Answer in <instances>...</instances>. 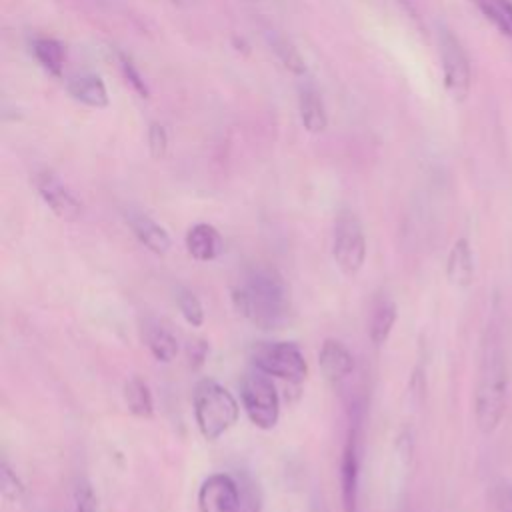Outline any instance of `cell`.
<instances>
[{
    "instance_id": "cell-5",
    "label": "cell",
    "mask_w": 512,
    "mask_h": 512,
    "mask_svg": "<svg viewBox=\"0 0 512 512\" xmlns=\"http://www.w3.org/2000/svg\"><path fill=\"white\" fill-rule=\"evenodd\" d=\"M240 400L248 420L260 430H272L280 418V396L268 374L252 368L240 384Z\"/></svg>"
},
{
    "instance_id": "cell-30",
    "label": "cell",
    "mask_w": 512,
    "mask_h": 512,
    "mask_svg": "<svg viewBox=\"0 0 512 512\" xmlns=\"http://www.w3.org/2000/svg\"><path fill=\"white\" fill-rule=\"evenodd\" d=\"M172 4H176V6H190V4H194L196 0H170Z\"/></svg>"
},
{
    "instance_id": "cell-31",
    "label": "cell",
    "mask_w": 512,
    "mask_h": 512,
    "mask_svg": "<svg viewBox=\"0 0 512 512\" xmlns=\"http://www.w3.org/2000/svg\"><path fill=\"white\" fill-rule=\"evenodd\" d=\"M310 512H328V510H326V506H324V504H314Z\"/></svg>"
},
{
    "instance_id": "cell-2",
    "label": "cell",
    "mask_w": 512,
    "mask_h": 512,
    "mask_svg": "<svg viewBox=\"0 0 512 512\" xmlns=\"http://www.w3.org/2000/svg\"><path fill=\"white\" fill-rule=\"evenodd\" d=\"M232 304L254 326L272 330L286 318L288 288L274 268L254 266L232 288Z\"/></svg>"
},
{
    "instance_id": "cell-8",
    "label": "cell",
    "mask_w": 512,
    "mask_h": 512,
    "mask_svg": "<svg viewBox=\"0 0 512 512\" xmlns=\"http://www.w3.org/2000/svg\"><path fill=\"white\" fill-rule=\"evenodd\" d=\"M198 512H240L238 480L226 472L204 478L196 496Z\"/></svg>"
},
{
    "instance_id": "cell-1",
    "label": "cell",
    "mask_w": 512,
    "mask_h": 512,
    "mask_svg": "<svg viewBox=\"0 0 512 512\" xmlns=\"http://www.w3.org/2000/svg\"><path fill=\"white\" fill-rule=\"evenodd\" d=\"M508 400V364L498 324L486 326L474 386V420L482 434H492L500 426Z\"/></svg>"
},
{
    "instance_id": "cell-3",
    "label": "cell",
    "mask_w": 512,
    "mask_h": 512,
    "mask_svg": "<svg viewBox=\"0 0 512 512\" xmlns=\"http://www.w3.org/2000/svg\"><path fill=\"white\" fill-rule=\"evenodd\" d=\"M192 408L196 426L206 440H218L238 422L240 416L238 400L212 378H202L196 382L192 392Z\"/></svg>"
},
{
    "instance_id": "cell-26",
    "label": "cell",
    "mask_w": 512,
    "mask_h": 512,
    "mask_svg": "<svg viewBox=\"0 0 512 512\" xmlns=\"http://www.w3.org/2000/svg\"><path fill=\"white\" fill-rule=\"evenodd\" d=\"M238 486H240V512H260L262 496L256 482L246 474H242L238 480Z\"/></svg>"
},
{
    "instance_id": "cell-23",
    "label": "cell",
    "mask_w": 512,
    "mask_h": 512,
    "mask_svg": "<svg viewBox=\"0 0 512 512\" xmlns=\"http://www.w3.org/2000/svg\"><path fill=\"white\" fill-rule=\"evenodd\" d=\"M0 492L2 500L8 504H22L26 498V486L20 480V476L14 472V468L8 464V460H2L0 464Z\"/></svg>"
},
{
    "instance_id": "cell-4",
    "label": "cell",
    "mask_w": 512,
    "mask_h": 512,
    "mask_svg": "<svg viewBox=\"0 0 512 512\" xmlns=\"http://www.w3.org/2000/svg\"><path fill=\"white\" fill-rule=\"evenodd\" d=\"M250 362L252 368L288 380L292 384H300L308 374V364L294 342L286 340H270V342H256L250 348Z\"/></svg>"
},
{
    "instance_id": "cell-24",
    "label": "cell",
    "mask_w": 512,
    "mask_h": 512,
    "mask_svg": "<svg viewBox=\"0 0 512 512\" xmlns=\"http://www.w3.org/2000/svg\"><path fill=\"white\" fill-rule=\"evenodd\" d=\"M174 298H176V304H178V310H180L182 318L190 326H202L204 308H202V302L198 300V296L192 290H188L186 286H178L176 292H174Z\"/></svg>"
},
{
    "instance_id": "cell-11",
    "label": "cell",
    "mask_w": 512,
    "mask_h": 512,
    "mask_svg": "<svg viewBox=\"0 0 512 512\" xmlns=\"http://www.w3.org/2000/svg\"><path fill=\"white\" fill-rule=\"evenodd\" d=\"M126 222H128L132 234L138 238V242L142 246H146L150 252H154L158 256H164L170 250L172 240H170L166 228L160 226L148 214L138 212V210H130L126 214Z\"/></svg>"
},
{
    "instance_id": "cell-10",
    "label": "cell",
    "mask_w": 512,
    "mask_h": 512,
    "mask_svg": "<svg viewBox=\"0 0 512 512\" xmlns=\"http://www.w3.org/2000/svg\"><path fill=\"white\" fill-rule=\"evenodd\" d=\"M358 486H360V456L356 432L348 436L340 460V500L344 512H358Z\"/></svg>"
},
{
    "instance_id": "cell-32",
    "label": "cell",
    "mask_w": 512,
    "mask_h": 512,
    "mask_svg": "<svg viewBox=\"0 0 512 512\" xmlns=\"http://www.w3.org/2000/svg\"><path fill=\"white\" fill-rule=\"evenodd\" d=\"M248 2H260V0H248Z\"/></svg>"
},
{
    "instance_id": "cell-27",
    "label": "cell",
    "mask_w": 512,
    "mask_h": 512,
    "mask_svg": "<svg viewBox=\"0 0 512 512\" xmlns=\"http://www.w3.org/2000/svg\"><path fill=\"white\" fill-rule=\"evenodd\" d=\"M118 62H120V68H122V74L124 78L132 84V88L142 96V98H148V86L144 82V78L140 76V72L136 70V66L132 64V60L126 56V54H118Z\"/></svg>"
},
{
    "instance_id": "cell-29",
    "label": "cell",
    "mask_w": 512,
    "mask_h": 512,
    "mask_svg": "<svg viewBox=\"0 0 512 512\" xmlns=\"http://www.w3.org/2000/svg\"><path fill=\"white\" fill-rule=\"evenodd\" d=\"M492 500L500 512H512V484L500 482L492 490Z\"/></svg>"
},
{
    "instance_id": "cell-7",
    "label": "cell",
    "mask_w": 512,
    "mask_h": 512,
    "mask_svg": "<svg viewBox=\"0 0 512 512\" xmlns=\"http://www.w3.org/2000/svg\"><path fill=\"white\" fill-rule=\"evenodd\" d=\"M438 50L446 90L454 100H464L470 92V62L462 44L450 30L442 28L438 34Z\"/></svg>"
},
{
    "instance_id": "cell-12",
    "label": "cell",
    "mask_w": 512,
    "mask_h": 512,
    "mask_svg": "<svg viewBox=\"0 0 512 512\" xmlns=\"http://www.w3.org/2000/svg\"><path fill=\"white\" fill-rule=\"evenodd\" d=\"M318 364H320L324 378L332 384H338L352 374L354 356L340 340L328 338V340H324V344L318 352Z\"/></svg>"
},
{
    "instance_id": "cell-9",
    "label": "cell",
    "mask_w": 512,
    "mask_h": 512,
    "mask_svg": "<svg viewBox=\"0 0 512 512\" xmlns=\"http://www.w3.org/2000/svg\"><path fill=\"white\" fill-rule=\"evenodd\" d=\"M36 192L42 202L60 218V220H78L82 216V202L76 194L50 170H40L34 176Z\"/></svg>"
},
{
    "instance_id": "cell-15",
    "label": "cell",
    "mask_w": 512,
    "mask_h": 512,
    "mask_svg": "<svg viewBox=\"0 0 512 512\" xmlns=\"http://www.w3.org/2000/svg\"><path fill=\"white\" fill-rule=\"evenodd\" d=\"M68 94L90 108H106L108 106V90L100 76L96 74H74L66 80Z\"/></svg>"
},
{
    "instance_id": "cell-16",
    "label": "cell",
    "mask_w": 512,
    "mask_h": 512,
    "mask_svg": "<svg viewBox=\"0 0 512 512\" xmlns=\"http://www.w3.org/2000/svg\"><path fill=\"white\" fill-rule=\"evenodd\" d=\"M396 318H398L396 302L386 294L378 296L374 300L370 322H368V336L374 346L386 344V340L392 334V328L396 324Z\"/></svg>"
},
{
    "instance_id": "cell-17",
    "label": "cell",
    "mask_w": 512,
    "mask_h": 512,
    "mask_svg": "<svg viewBox=\"0 0 512 512\" xmlns=\"http://www.w3.org/2000/svg\"><path fill=\"white\" fill-rule=\"evenodd\" d=\"M142 340L146 344V348L150 350V354L158 360V362H172L178 354V340L176 336L160 322L156 320H148L142 326Z\"/></svg>"
},
{
    "instance_id": "cell-13",
    "label": "cell",
    "mask_w": 512,
    "mask_h": 512,
    "mask_svg": "<svg viewBox=\"0 0 512 512\" xmlns=\"http://www.w3.org/2000/svg\"><path fill=\"white\" fill-rule=\"evenodd\" d=\"M186 250L188 254L198 262H212L216 260L224 250V240L220 232L206 222L194 224L186 232Z\"/></svg>"
},
{
    "instance_id": "cell-25",
    "label": "cell",
    "mask_w": 512,
    "mask_h": 512,
    "mask_svg": "<svg viewBox=\"0 0 512 512\" xmlns=\"http://www.w3.org/2000/svg\"><path fill=\"white\" fill-rule=\"evenodd\" d=\"M74 512H98V498L92 484L86 478H78L72 492Z\"/></svg>"
},
{
    "instance_id": "cell-21",
    "label": "cell",
    "mask_w": 512,
    "mask_h": 512,
    "mask_svg": "<svg viewBox=\"0 0 512 512\" xmlns=\"http://www.w3.org/2000/svg\"><path fill=\"white\" fill-rule=\"evenodd\" d=\"M32 54L48 74H52L54 78L62 76L66 54H64V48L58 40H54V38H36L32 42Z\"/></svg>"
},
{
    "instance_id": "cell-18",
    "label": "cell",
    "mask_w": 512,
    "mask_h": 512,
    "mask_svg": "<svg viewBox=\"0 0 512 512\" xmlns=\"http://www.w3.org/2000/svg\"><path fill=\"white\" fill-rule=\"evenodd\" d=\"M298 110H300V120L304 128L312 134L326 130L328 126V114L324 108V102L320 94L312 86H302L300 96H298Z\"/></svg>"
},
{
    "instance_id": "cell-19",
    "label": "cell",
    "mask_w": 512,
    "mask_h": 512,
    "mask_svg": "<svg viewBox=\"0 0 512 512\" xmlns=\"http://www.w3.org/2000/svg\"><path fill=\"white\" fill-rule=\"evenodd\" d=\"M124 404L130 414L138 418H152L154 414V398L150 392V386L140 378L132 376L124 384Z\"/></svg>"
},
{
    "instance_id": "cell-14",
    "label": "cell",
    "mask_w": 512,
    "mask_h": 512,
    "mask_svg": "<svg viewBox=\"0 0 512 512\" xmlns=\"http://www.w3.org/2000/svg\"><path fill=\"white\" fill-rule=\"evenodd\" d=\"M446 278L456 288H468L474 280V254L468 238H458L446 258Z\"/></svg>"
},
{
    "instance_id": "cell-20",
    "label": "cell",
    "mask_w": 512,
    "mask_h": 512,
    "mask_svg": "<svg viewBox=\"0 0 512 512\" xmlns=\"http://www.w3.org/2000/svg\"><path fill=\"white\" fill-rule=\"evenodd\" d=\"M264 38L270 46V50L276 54V58L284 64L286 70H290L292 74H302L306 70L304 66V58L300 56L298 48L278 30L274 28H266L264 30Z\"/></svg>"
},
{
    "instance_id": "cell-28",
    "label": "cell",
    "mask_w": 512,
    "mask_h": 512,
    "mask_svg": "<svg viewBox=\"0 0 512 512\" xmlns=\"http://www.w3.org/2000/svg\"><path fill=\"white\" fill-rule=\"evenodd\" d=\"M148 150L152 158H162L168 150V134L158 122H152L148 128Z\"/></svg>"
},
{
    "instance_id": "cell-6",
    "label": "cell",
    "mask_w": 512,
    "mask_h": 512,
    "mask_svg": "<svg viewBox=\"0 0 512 512\" xmlns=\"http://www.w3.org/2000/svg\"><path fill=\"white\" fill-rule=\"evenodd\" d=\"M332 258L346 276L358 274L364 266L366 236L358 216L352 210H340L334 220Z\"/></svg>"
},
{
    "instance_id": "cell-22",
    "label": "cell",
    "mask_w": 512,
    "mask_h": 512,
    "mask_svg": "<svg viewBox=\"0 0 512 512\" xmlns=\"http://www.w3.org/2000/svg\"><path fill=\"white\" fill-rule=\"evenodd\" d=\"M478 10L490 20L504 36L512 38V0H474Z\"/></svg>"
}]
</instances>
